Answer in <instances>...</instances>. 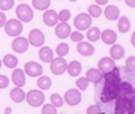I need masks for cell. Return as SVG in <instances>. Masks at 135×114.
<instances>
[{"instance_id":"obj_8","label":"cell","mask_w":135,"mask_h":114,"mask_svg":"<svg viewBox=\"0 0 135 114\" xmlns=\"http://www.w3.org/2000/svg\"><path fill=\"white\" fill-rule=\"evenodd\" d=\"M115 114H134L135 107L131 103L127 101H122V99H117L115 101Z\"/></svg>"},{"instance_id":"obj_40","label":"cell","mask_w":135,"mask_h":114,"mask_svg":"<svg viewBox=\"0 0 135 114\" xmlns=\"http://www.w3.org/2000/svg\"><path fill=\"white\" fill-rule=\"evenodd\" d=\"M5 24H6V16H5L4 12L0 11V27L5 26Z\"/></svg>"},{"instance_id":"obj_24","label":"cell","mask_w":135,"mask_h":114,"mask_svg":"<svg viewBox=\"0 0 135 114\" xmlns=\"http://www.w3.org/2000/svg\"><path fill=\"white\" fill-rule=\"evenodd\" d=\"M10 98L15 103H21V102H24V99L26 98V94L22 91V88H14L10 92Z\"/></svg>"},{"instance_id":"obj_1","label":"cell","mask_w":135,"mask_h":114,"mask_svg":"<svg viewBox=\"0 0 135 114\" xmlns=\"http://www.w3.org/2000/svg\"><path fill=\"white\" fill-rule=\"evenodd\" d=\"M120 71L115 67L110 73L104 74V84H103V91L100 94V99L103 103L112 102L113 99H117L118 91L120 87Z\"/></svg>"},{"instance_id":"obj_11","label":"cell","mask_w":135,"mask_h":114,"mask_svg":"<svg viewBox=\"0 0 135 114\" xmlns=\"http://www.w3.org/2000/svg\"><path fill=\"white\" fill-rule=\"evenodd\" d=\"M115 68V63L110 57H103L98 62V71L104 76V74L110 73Z\"/></svg>"},{"instance_id":"obj_23","label":"cell","mask_w":135,"mask_h":114,"mask_svg":"<svg viewBox=\"0 0 135 114\" xmlns=\"http://www.w3.org/2000/svg\"><path fill=\"white\" fill-rule=\"evenodd\" d=\"M109 52H110V56H112V60L114 61V60H120V58H123L124 53V47L122 45H113L109 50Z\"/></svg>"},{"instance_id":"obj_3","label":"cell","mask_w":135,"mask_h":114,"mask_svg":"<svg viewBox=\"0 0 135 114\" xmlns=\"http://www.w3.org/2000/svg\"><path fill=\"white\" fill-rule=\"evenodd\" d=\"M4 28H5L6 35L12 36V37L14 36L19 37V35L22 32V22H20V21L16 20V19H11V20L6 21Z\"/></svg>"},{"instance_id":"obj_27","label":"cell","mask_w":135,"mask_h":114,"mask_svg":"<svg viewBox=\"0 0 135 114\" xmlns=\"http://www.w3.org/2000/svg\"><path fill=\"white\" fill-rule=\"evenodd\" d=\"M37 87L42 91H47L51 88V79L47 76H40L37 79Z\"/></svg>"},{"instance_id":"obj_43","label":"cell","mask_w":135,"mask_h":114,"mask_svg":"<svg viewBox=\"0 0 135 114\" xmlns=\"http://www.w3.org/2000/svg\"><path fill=\"white\" fill-rule=\"evenodd\" d=\"M131 44H133V46L135 47V31H134V34L131 35Z\"/></svg>"},{"instance_id":"obj_38","label":"cell","mask_w":135,"mask_h":114,"mask_svg":"<svg viewBox=\"0 0 135 114\" xmlns=\"http://www.w3.org/2000/svg\"><path fill=\"white\" fill-rule=\"evenodd\" d=\"M125 66L129 71H135V57L134 56H130L129 58L125 62Z\"/></svg>"},{"instance_id":"obj_30","label":"cell","mask_w":135,"mask_h":114,"mask_svg":"<svg viewBox=\"0 0 135 114\" xmlns=\"http://www.w3.org/2000/svg\"><path fill=\"white\" fill-rule=\"evenodd\" d=\"M68 52H70V46L67 45V44H65V42L60 44V45L57 46V49H56V53H57L58 57H61V58H63Z\"/></svg>"},{"instance_id":"obj_26","label":"cell","mask_w":135,"mask_h":114,"mask_svg":"<svg viewBox=\"0 0 135 114\" xmlns=\"http://www.w3.org/2000/svg\"><path fill=\"white\" fill-rule=\"evenodd\" d=\"M118 28L122 34H127L130 30V21H129V19L127 16H122L119 19Z\"/></svg>"},{"instance_id":"obj_41","label":"cell","mask_w":135,"mask_h":114,"mask_svg":"<svg viewBox=\"0 0 135 114\" xmlns=\"http://www.w3.org/2000/svg\"><path fill=\"white\" fill-rule=\"evenodd\" d=\"M108 4V0H95V5H107Z\"/></svg>"},{"instance_id":"obj_18","label":"cell","mask_w":135,"mask_h":114,"mask_svg":"<svg viewBox=\"0 0 135 114\" xmlns=\"http://www.w3.org/2000/svg\"><path fill=\"white\" fill-rule=\"evenodd\" d=\"M77 50L82 56H92L94 53V47L90 45L89 42H84V41L78 44Z\"/></svg>"},{"instance_id":"obj_21","label":"cell","mask_w":135,"mask_h":114,"mask_svg":"<svg viewBox=\"0 0 135 114\" xmlns=\"http://www.w3.org/2000/svg\"><path fill=\"white\" fill-rule=\"evenodd\" d=\"M38 56L40 60L44 62H52L53 61V51L47 46H44L38 51Z\"/></svg>"},{"instance_id":"obj_9","label":"cell","mask_w":135,"mask_h":114,"mask_svg":"<svg viewBox=\"0 0 135 114\" xmlns=\"http://www.w3.org/2000/svg\"><path fill=\"white\" fill-rule=\"evenodd\" d=\"M67 61H66L65 58H61V57H58V58H53V61L51 62V72L53 74H56V76H60V74L65 73L66 71H67Z\"/></svg>"},{"instance_id":"obj_35","label":"cell","mask_w":135,"mask_h":114,"mask_svg":"<svg viewBox=\"0 0 135 114\" xmlns=\"http://www.w3.org/2000/svg\"><path fill=\"white\" fill-rule=\"evenodd\" d=\"M14 4H15L14 0H0V9H1L3 11L10 10V9H12Z\"/></svg>"},{"instance_id":"obj_31","label":"cell","mask_w":135,"mask_h":114,"mask_svg":"<svg viewBox=\"0 0 135 114\" xmlns=\"http://www.w3.org/2000/svg\"><path fill=\"white\" fill-rule=\"evenodd\" d=\"M88 15H89L90 17H99L102 15V9L95 4L90 5L89 8H88Z\"/></svg>"},{"instance_id":"obj_32","label":"cell","mask_w":135,"mask_h":114,"mask_svg":"<svg viewBox=\"0 0 135 114\" xmlns=\"http://www.w3.org/2000/svg\"><path fill=\"white\" fill-rule=\"evenodd\" d=\"M63 98L60 96V94L57 93H53L51 94V104H52L53 107H56V108H58V107H62L63 106Z\"/></svg>"},{"instance_id":"obj_15","label":"cell","mask_w":135,"mask_h":114,"mask_svg":"<svg viewBox=\"0 0 135 114\" xmlns=\"http://www.w3.org/2000/svg\"><path fill=\"white\" fill-rule=\"evenodd\" d=\"M56 35L60 39H67L71 35V26L68 22H60L56 26Z\"/></svg>"},{"instance_id":"obj_2","label":"cell","mask_w":135,"mask_h":114,"mask_svg":"<svg viewBox=\"0 0 135 114\" xmlns=\"http://www.w3.org/2000/svg\"><path fill=\"white\" fill-rule=\"evenodd\" d=\"M117 99H122V101H127V102L131 103L135 107V89L134 87L128 83V82H122L120 87L118 91V96Z\"/></svg>"},{"instance_id":"obj_28","label":"cell","mask_w":135,"mask_h":114,"mask_svg":"<svg viewBox=\"0 0 135 114\" xmlns=\"http://www.w3.org/2000/svg\"><path fill=\"white\" fill-rule=\"evenodd\" d=\"M87 39L90 42H95L100 39V30L98 27H90L87 32Z\"/></svg>"},{"instance_id":"obj_13","label":"cell","mask_w":135,"mask_h":114,"mask_svg":"<svg viewBox=\"0 0 135 114\" xmlns=\"http://www.w3.org/2000/svg\"><path fill=\"white\" fill-rule=\"evenodd\" d=\"M11 47L12 50L15 51V52L17 53H24L27 51V49H29V41H27V39H25V37H16L15 40L12 41L11 44Z\"/></svg>"},{"instance_id":"obj_42","label":"cell","mask_w":135,"mask_h":114,"mask_svg":"<svg viewBox=\"0 0 135 114\" xmlns=\"http://www.w3.org/2000/svg\"><path fill=\"white\" fill-rule=\"evenodd\" d=\"M125 3H127V5L131 6V8H135V0H133V1H131V0H127Z\"/></svg>"},{"instance_id":"obj_46","label":"cell","mask_w":135,"mask_h":114,"mask_svg":"<svg viewBox=\"0 0 135 114\" xmlns=\"http://www.w3.org/2000/svg\"><path fill=\"white\" fill-rule=\"evenodd\" d=\"M134 114H135V112H134Z\"/></svg>"},{"instance_id":"obj_33","label":"cell","mask_w":135,"mask_h":114,"mask_svg":"<svg viewBox=\"0 0 135 114\" xmlns=\"http://www.w3.org/2000/svg\"><path fill=\"white\" fill-rule=\"evenodd\" d=\"M57 16H58V21H61V22H67V21L71 19V11L67 10V9H62L61 11L57 14Z\"/></svg>"},{"instance_id":"obj_39","label":"cell","mask_w":135,"mask_h":114,"mask_svg":"<svg viewBox=\"0 0 135 114\" xmlns=\"http://www.w3.org/2000/svg\"><path fill=\"white\" fill-rule=\"evenodd\" d=\"M9 86V78L4 74H0V89H5Z\"/></svg>"},{"instance_id":"obj_45","label":"cell","mask_w":135,"mask_h":114,"mask_svg":"<svg viewBox=\"0 0 135 114\" xmlns=\"http://www.w3.org/2000/svg\"><path fill=\"white\" fill-rule=\"evenodd\" d=\"M1 63H3V62H1V60H0V67H1Z\"/></svg>"},{"instance_id":"obj_10","label":"cell","mask_w":135,"mask_h":114,"mask_svg":"<svg viewBox=\"0 0 135 114\" xmlns=\"http://www.w3.org/2000/svg\"><path fill=\"white\" fill-rule=\"evenodd\" d=\"M68 106H77L82 101V94L78 89H70L65 93V98H63Z\"/></svg>"},{"instance_id":"obj_34","label":"cell","mask_w":135,"mask_h":114,"mask_svg":"<svg viewBox=\"0 0 135 114\" xmlns=\"http://www.w3.org/2000/svg\"><path fill=\"white\" fill-rule=\"evenodd\" d=\"M88 79L86 77H81L78 78L77 81H76V86H77V88H79L81 91H86L88 88Z\"/></svg>"},{"instance_id":"obj_7","label":"cell","mask_w":135,"mask_h":114,"mask_svg":"<svg viewBox=\"0 0 135 114\" xmlns=\"http://www.w3.org/2000/svg\"><path fill=\"white\" fill-rule=\"evenodd\" d=\"M45 35L42 32L41 30H38V28H33L31 30L29 34V45H32L35 47H40V46L44 45V42H45Z\"/></svg>"},{"instance_id":"obj_4","label":"cell","mask_w":135,"mask_h":114,"mask_svg":"<svg viewBox=\"0 0 135 114\" xmlns=\"http://www.w3.org/2000/svg\"><path fill=\"white\" fill-rule=\"evenodd\" d=\"M16 16L20 22H30L33 19V11L29 5L20 4L16 8Z\"/></svg>"},{"instance_id":"obj_36","label":"cell","mask_w":135,"mask_h":114,"mask_svg":"<svg viewBox=\"0 0 135 114\" xmlns=\"http://www.w3.org/2000/svg\"><path fill=\"white\" fill-rule=\"evenodd\" d=\"M42 114H57V108L52 104H45L42 108Z\"/></svg>"},{"instance_id":"obj_5","label":"cell","mask_w":135,"mask_h":114,"mask_svg":"<svg viewBox=\"0 0 135 114\" xmlns=\"http://www.w3.org/2000/svg\"><path fill=\"white\" fill-rule=\"evenodd\" d=\"M25 99L31 107H40L45 102V96L40 89H32L26 94Z\"/></svg>"},{"instance_id":"obj_29","label":"cell","mask_w":135,"mask_h":114,"mask_svg":"<svg viewBox=\"0 0 135 114\" xmlns=\"http://www.w3.org/2000/svg\"><path fill=\"white\" fill-rule=\"evenodd\" d=\"M50 4H51L50 0H33L32 1L33 8L37 9V10H40V11L47 10V9L50 8Z\"/></svg>"},{"instance_id":"obj_25","label":"cell","mask_w":135,"mask_h":114,"mask_svg":"<svg viewBox=\"0 0 135 114\" xmlns=\"http://www.w3.org/2000/svg\"><path fill=\"white\" fill-rule=\"evenodd\" d=\"M3 63H4V66H6L8 68H15L17 66V63H19V60H17L16 56H14V55H5L4 58H3Z\"/></svg>"},{"instance_id":"obj_12","label":"cell","mask_w":135,"mask_h":114,"mask_svg":"<svg viewBox=\"0 0 135 114\" xmlns=\"http://www.w3.org/2000/svg\"><path fill=\"white\" fill-rule=\"evenodd\" d=\"M42 66L37 62H27L25 65V68H24V72L25 74H29L30 77H40L42 74Z\"/></svg>"},{"instance_id":"obj_19","label":"cell","mask_w":135,"mask_h":114,"mask_svg":"<svg viewBox=\"0 0 135 114\" xmlns=\"http://www.w3.org/2000/svg\"><path fill=\"white\" fill-rule=\"evenodd\" d=\"M86 78L88 79V82H92V83H99V82L102 81L103 74L99 72L98 69H95V68H89L88 71H87Z\"/></svg>"},{"instance_id":"obj_37","label":"cell","mask_w":135,"mask_h":114,"mask_svg":"<svg viewBox=\"0 0 135 114\" xmlns=\"http://www.w3.org/2000/svg\"><path fill=\"white\" fill-rule=\"evenodd\" d=\"M70 37H71V40L73 41V42H78V44H79V42H82L83 39H84V36H83L79 31H73V32H71Z\"/></svg>"},{"instance_id":"obj_17","label":"cell","mask_w":135,"mask_h":114,"mask_svg":"<svg viewBox=\"0 0 135 114\" xmlns=\"http://www.w3.org/2000/svg\"><path fill=\"white\" fill-rule=\"evenodd\" d=\"M100 39L107 45H114V42L118 40V36L113 30H104L103 32H100Z\"/></svg>"},{"instance_id":"obj_6","label":"cell","mask_w":135,"mask_h":114,"mask_svg":"<svg viewBox=\"0 0 135 114\" xmlns=\"http://www.w3.org/2000/svg\"><path fill=\"white\" fill-rule=\"evenodd\" d=\"M90 25H92V17L88 14H79L74 19V26L78 28L79 31H84V30H89Z\"/></svg>"},{"instance_id":"obj_16","label":"cell","mask_w":135,"mask_h":114,"mask_svg":"<svg viewBox=\"0 0 135 114\" xmlns=\"http://www.w3.org/2000/svg\"><path fill=\"white\" fill-rule=\"evenodd\" d=\"M44 22H45L47 26H55L57 25L58 22V16L57 12L55 10H46V12L44 14Z\"/></svg>"},{"instance_id":"obj_22","label":"cell","mask_w":135,"mask_h":114,"mask_svg":"<svg viewBox=\"0 0 135 114\" xmlns=\"http://www.w3.org/2000/svg\"><path fill=\"white\" fill-rule=\"evenodd\" d=\"M67 71H68L70 76H72V77H77L78 74L82 72V65H81V62L72 61L71 63L67 65Z\"/></svg>"},{"instance_id":"obj_44","label":"cell","mask_w":135,"mask_h":114,"mask_svg":"<svg viewBox=\"0 0 135 114\" xmlns=\"http://www.w3.org/2000/svg\"><path fill=\"white\" fill-rule=\"evenodd\" d=\"M5 114H11V108H10V107H8V108L5 109Z\"/></svg>"},{"instance_id":"obj_20","label":"cell","mask_w":135,"mask_h":114,"mask_svg":"<svg viewBox=\"0 0 135 114\" xmlns=\"http://www.w3.org/2000/svg\"><path fill=\"white\" fill-rule=\"evenodd\" d=\"M104 15L108 20L110 21H114L117 19H119V15H120V12H119V9L115 6V5H108L107 9L104 10Z\"/></svg>"},{"instance_id":"obj_14","label":"cell","mask_w":135,"mask_h":114,"mask_svg":"<svg viewBox=\"0 0 135 114\" xmlns=\"http://www.w3.org/2000/svg\"><path fill=\"white\" fill-rule=\"evenodd\" d=\"M11 79H12V82H14V84L16 86V88L24 87L25 83H26L25 72L21 68H15L14 72H12V74H11Z\"/></svg>"}]
</instances>
